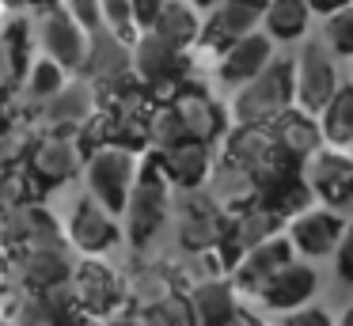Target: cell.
Wrapping results in <instances>:
<instances>
[{
    "instance_id": "1",
    "label": "cell",
    "mask_w": 353,
    "mask_h": 326,
    "mask_svg": "<svg viewBox=\"0 0 353 326\" xmlns=\"http://www.w3.org/2000/svg\"><path fill=\"white\" fill-rule=\"evenodd\" d=\"M171 220V182L163 174L156 152H148L141 159V174L133 182L130 197L122 209V235L130 239L133 250H145L156 235L163 232V224Z\"/></svg>"
},
{
    "instance_id": "2",
    "label": "cell",
    "mask_w": 353,
    "mask_h": 326,
    "mask_svg": "<svg viewBox=\"0 0 353 326\" xmlns=\"http://www.w3.org/2000/svg\"><path fill=\"white\" fill-rule=\"evenodd\" d=\"M296 103V88H292V61L274 57L259 76L236 88L232 99V121L236 125H270L281 110Z\"/></svg>"
},
{
    "instance_id": "3",
    "label": "cell",
    "mask_w": 353,
    "mask_h": 326,
    "mask_svg": "<svg viewBox=\"0 0 353 326\" xmlns=\"http://www.w3.org/2000/svg\"><path fill=\"white\" fill-rule=\"evenodd\" d=\"M84 156L77 133H65V129H34V141L27 148L23 171L31 179V186L39 190V197H46L50 190L72 182L84 171Z\"/></svg>"
},
{
    "instance_id": "4",
    "label": "cell",
    "mask_w": 353,
    "mask_h": 326,
    "mask_svg": "<svg viewBox=\"0 0 353 326\" xmlns=\"http://www.w3.org/2000/svg\"><path fill=\"white\" fill-rule=\"evenodd\" d=\"M130 53H133V80L152 99H171L190 76V50L163 42L156 30H141Z\"/></svg>"
},
{
    "instance_id": "5",
    "label": "cell",
    "mask_w": 353,
    "mask_h": 326,
    "mask_svg": "<svg viewBox=\"0 0 353 326\" xmlns=\"http://www.w3.org/2000/svg\"><path fill=\"white\" fill-rule=\"evenodd\" d=\"M84 174H88V194H95L110 212L122 216L125 197L141 174V152L118 141H103L84 156Z\"/></svg>"
},
{
    "instance_id": "6",
    "label": "cell",
    "mask_w": 353,
    "mask_h": 326,
    "mask_svg": "<svg viewBox=\"0 0 353 326\" xmlns=\"http://www.w3.org/2000/svg\"><path fill=\"white\" fill-rule=\"evenodd\" d=\"M171 220H175L179 247L190 254V250H216V243L224 235V224H228V212L201 186H194V190L171 194Z\"/></svg>"
},
{
    "instance_id": "7",
    "label": "cell",
    "mask_w": 353,
    "mask_h": 326,
    "mask_svg": "<svg viewBox=\"0 0 353 326\" xmlns=\"http://www.w3.org/2000/svg\"><path fill=\"white\" fill-rule=\"evenodd\" d=\"M80 76L92 80L99 106H110L133 83V53H130V45H125L118 34H110L107 27L95 30L92 42H88V57H84V72Z\"/></svg>"
},
{
    "instance_id": "8",
    "label": "cell",
    "mask_w": 353,
    "mask_h": 326,
    "mask_svg": "<svg viewBox=\"0 0 353 326\" xmlns=\"http://www.w3.org/2000/svg\"><path fill=\"white\" fill-rule=\"evenodd\" d=\"M292 88H296V106L319 114L338 91V65L334 53L323 38H307L292 61Z\"/></svg>"
},
{
    "instance_id": "9",
    "label": "cell",
    "mask_w": 353,
    "mask_h": 326,
    "mask_svg": "<svg viewBox=\"0 0 353 326\" xmlns=\"http://www.w3.org/2000/svg\"><path fill=\"white\" fill-rule=\"evenodd\" d=\"M34 42H42V53L54 57L61 68H69L72 76L84 72V57H88V34L77 23V15L65 4H46L39 8V30H34Z\"/></svg>"
},
{
    "instance_id": "10",
    "label": "cell",
    "mask_w": 353,
    "mask_h": 326,
    "mask_svg": "<svg viewBox=\"0 0 353 326\" xmlns=\"http://www.w3.org/2000/svg\"><path fill=\"white\" fill-rule=\"evenodd\" d=\"M65 239L80 254H107L122 243V220L95 194H80V201L72 205L69 220H65Z\"/></svg>"
},
{
    "instance_id": "11",
    "label": "cell",
    "mask_w": 353,
    "mask_h": 326,
    "mask_svg": "<svg viewBox=\"0 0 353 326\" xmlns=\"http://www.w3.org/2000/svg\"><path fill=\"white\" fill-rule=\"evenodd\" d=\"M69 285H72L77 303L88 318H103V315H110V311L125 307V281L118 277L107 262H99V254L77 258Z\"/></svg>"
},
{
    "instance_id": "12",
    "label": "cell",
    "mask_w": 353,
    "mask_h": 326,
    "mask_svg": "<svg viewBox=\"0 0 353 326\" xmlns=\"http://www.w3.org/2000/svg\"><path fill=\"white\" fill-rule=\"evenodd\" d=\"M221 156L243 163L259 182H266L270 174H277V171H289V167H304V163L289 159L281 148H277L270 125H232L228 133H224V152Z\"/></svg>"
},
{
    "instance_id": "13",
    "label": "cell",
    "mask_w": 353,
    "mask_h": 326,
    "mask_svg": "<svg viewBox=\"0 0 353 326\" xmlns=\"http://www.w3.org/2000/svg\"><path fill=\"white\" fill-rule=\"evenodd\" d=\"M285 227V220L277 216V212H270L266 205H247V209H239V212H232L228 216V224H224V235H221V243H216V250L213 254L221 258V265H224V273L236 265V258L239 254H247L251 247H259L262 239H270V235H277Z\"/></svg>"
},
{
    "instance_id": "14",
    "label": "cell",
    "mask_w": 353,
    "mask_h": 326,
    "mask_svg": "<svg viewBox=\"0 0 353 326\" xmlns=\"http://www.w3.org/2000/svg\"><path fill=\"white\" fill-rule=\"evenodd\" d=\"M266 4L270 0H221V4L209 12V19L201 23L198 45L209 53H221L224 45H232L236 38L259 30L262 15H266Z\"/></svg>"
},
{
    "instance_id": "15",
    "label": "cell",
    "mask_w": 353,
    "mask_h": 326,
    "mask_svg": "<svg viewBox=\"0 0 353 326\" xmlns=\"http://www.w3.org/2000/svg\"><path fill=\"white\" fill-rule=\"evenodd\" d=\"M342 212L334 205H323V209H300L296 216L285 220V235H289L292 250L304 258H323V254H334L338 239H342Z\"/></svg>"
},
{
    "instance_id": "16",
    "label": "cell",
    "mask_w": 353,
    "mask_h": 326,
    "mask_svg": "<svg viewBox=\"0 0 353 326\" xmlns=\"http://www.w3.org/2000/svg\"><path fill=\"white\" fill-rule=\"evenodd\" d=\"M99 110V99H95V88L88 76H69L65 88L57 95H50L46 103L39 106V118H34V129H65V133H77L92 114Z\"/></svg>"
},
{
    "instance_id": "17",
    "label": "cell",
    "mask_w": 353,
    "mask_h": 326,
    "mask_svg": "<svg viewBox=\"0 0 353 326\" xmlns=\"http://www.w3.org/2000/svg\"><path fill=\"white\" fill-rule=\"evenodd\" d=\"M12 258V277H16L19 288L27 292H42V288L57 285V281H69L72 277V247L69 243H54V247H27L16 250Z\"/></svg>"
},
{
    "instance_id": "18",
    "label": "cell",
    "mask_w": 353,
    "mask_h": 326,
    "mask_svg": "<svg viewBox=\"0 0 353 326\" xmlns=\"http://www.w3.org/2000/svg\"><path fill=\"white\" fill-rule=\"evenodd\" d=\"M304 179L312 186V194L323 197L327 205H334V209L353 201V156H350V148L323 144L304 163Z\"/></svg>"
},
{
    "instance_id": "19",
    "label": "cell",
    "mask_w": 353,
    "mask_h": 326,
    "mask_svg": "<svg viewBox=\"0 0 353 326\" xmlns=\"http://www.w3.org/2000/svg\"><path fill=\"white\" fill-rule=\"evenodd\" d=\"M292 254H296V250H292V243H289V235H285V232L270 235V239H262L259 247H251L247 254H239L236 265L228 269L236 292L259 296L262 288H266V281L274 277L285 262H292Z\"/></svg>"
},
{
    "instance_id": "20",
    "label": "cell",
    "mask_w": 353,
    "mask_h": 326,
    "mask_svg": "<svg viewBox=\"0 0 353 326\" xmlns=\"http://www.w3.org/2000/svg\"><path fill=\"white\" fill-rule=\"evenodd\" d=\"M171 106H175L186 136H198V141L216 144L224 133H228V114H224V106L216 103L205 88H198V83L186 80L183 88L171 95Z\"/></svg>"
},
{
    "instance_id": "21",
    "label": "cell",
    "mask_w": 353,
    "mask_h": 326,
    "mask_svg": "<svg viewBox=\"0 0 353 326\" xmlns=\"http://www.w3.org/2000/svg\"><path fill=\"white\" fill-rule=\"evenodd\" d=\"M270 61H274V38L259 27V30L236 38L232 45H224V50L216 53V80H221L224 88H239V83H247L251 76H259Z\"/></svg>"
},
{
    "instance_id": "22",
    "label": "cell",
    "mask_w": 353,
    "mask_h": 326,
    "mask_svg": "<svg viewBox=\"0 0 353 326\" xmlns=\"http://www.w3.org/2000/svg\"><path fill=\"white\" fill-rule=\"evenodd\" d=\"M163 174L175 190H194V186H205L209 171H213V144L198 141V136H183V141L168 144V148L156 152Z\"/></svg>"
},
{
    "instance_id": "23",
    "label": "cell",
    "mask_w": 353,
    "mask_h": 326,
    "mask_svg": "<svg viewBox=\"0 0 353 326\" xmlns=\"http://www.w3.org/2000/svg\"><path fill=\"white\" fill-rule=\"evenodd\" d=\"M270 133H274L277 148H281L289 159H296V163H307V159L323 148L319 114L304 110V106H296V103L270 121Z\"/></svg>"
},
{
    "instance_id": "24",
    "label": "cell",
    "mask_w": 353,
    "mask_h": 326,
    "mask_svg": "<svg viewBox=\"0 0 353 326\" xmlns=\"http://www.w3.org/2000/svg\"><path fill=\"white\" fill-rule=\"evenodd\" d=\"M259 190H262V182L254 179L243 163H236V159H228V156L213 159V171H209V179H205V194L213 197L228 216L259 201Z\"/></svg>"
},
{
    "instance_id": "25",
    "label": "cell",
    "mask_w": 353,
    "mask_h": 326,
    "mask_svg": "<svg viewBox=\"0 0 353 326\" xmlns=\"http://www.w3.org/2000/svg\"><path fill=\"white\" fill-rule=\"evenodd\" d=\"M186 300H190V315L194 326H224L232 318L236 303V285L224 273H213V277H201L186 288Z\"/></svg>"
},
{
    "instance_id": "26",
    "label": "cell",
    "mask_w": 353,
    "mask_h": 326,
    "mask_svg": "<svg viewBox=\"0 0 353 326\" xmlns=\"http://www.w3.org/2000/svg\"><path fill=\"white\" fill-rule=\"evenodd\" d=\"M315 285H319V277H315L312 265L292 258V262H285L281 269L266 281V288L259 292V300L266 303V307H274V311H292V307H300V303L312 300Z\"/></svg>"
},
{
    "instance_id": "27",
    "label": "cell",
    "mask_w": 353,
    "mask_h": 326,
    "mask_svg": "<svg viewBox=\"0 0 353 326\" xmlns=\"http://www.w3.org/2000/svg\"><path fill=\"white\" fill-rule=\"evenodd\" d=\"M312 186H307L304 179V167H289V171H277L270 174L266 182H262L259 190V205H266L270 212H277L281 220L296 216L300 209H307L312 205Z\"/></svg>"
},
{
    "instance_id": "28",
    "label": "cell",
    "mask_w": 353,
    "mask_h": 326,
    "mask_svg": "<svg viewBox=\"0 0 353 326\" xmlns=\"http://www.w3.org/2000/svg\"><path fill=\"white\" fill-rule=\"evenodd\" d=\"M201 8L194 0H163L156 19L148 23V30L163 38V42L179 45V50H194L201 38Z\"/></svg>"
},
{
    "instance_id": "29",
    "label": "cell",
    "mask_w": 353,
    "mask_h": 326,
    "mask_svg": "<svg viewBox=\"0 0 353 326\" xmlns=\"http://www.w3.org/2000/svg\"><path fill=\"white\" fill-rule=\"evenodd\" d=\"M175 288L179 285H175V277H171L168 265L141 262V265H133V273L125 277V307H133V311L156 307V303H163Z\"/></svg>"
},
{
    "instance_id": "30",
    "label": "cell",
    "mask_w": 353,
    "mask_h": 326,
    "mask_svg": "<svg viewBox=\"0 0 353 326\" xmlns=\"http://www.w3.org/2000/svg\"><path fill=\"white\" fill-rule=\"evenodd\" d=\"M312 23V4L307 0H270L266 15H262V30L274 42H296L307 34Z\"/></svg>"
},
{
    "instance_id": "31",
    "label": "cell",
    "mask_w": 353,
    "mask_h": 326,
    "mask_svg": "<svg viewBox=\"0 0 353 326\" xmlns=\"http://www.w3.org/2000/svg\"><path fill=\"white\" fill-rule=\"evenodd\" d=\"M323 144L334 148H353V83H338L330 103L319 110Z\"/></svg>"
},
{
    "instance_id": "32",
    "label": "cell",
    "mask_w": 353,
    "mask_h": 326,
    "mask_svg": "<svg viewBox=\"0 0 353 326\" xmlns=\"http://www.w3.org/2000/svg\"><path fill=\"white\" fill-rule=\"evenodd\" d=\"M183 136H186V129L179 121L175 106H171V99H156L148 106V152H160L168 144L183 141Z\"/></svg>"
},
{
    "instance_id": "33",
    "label": "cell",
    "mask_w": 353,
    "mask_h": 326,
    "mask_svg": "<svg viewBox=\"0 0 353 326\" xmlns=\"http://www.w3.org/2000/svg\"><path fill=\"white\" fill-rule=\"evenodd\" d=\"M31 141H34V125H27V121H19V118L4 121V125H0V171L23 163Z\"/></svg>"
},
{
    "instance_id": "34",
    "label": "cell",
    "mask_w": 353,
    "mask_h": 326,
    "mask_svg": "<svg viewBox=\"0 0 353 326\" xmlns=\"http://www.w3.org/2000/svg\"><path fill=\"white\" fill-rule=\"evenodd\" d=\"M99 12H103V27L110 30V34H118L125 45L137 42V34L145 27H141L137 19V8H133V0H99Z\"/></svg>"
},
{
    "instance_id": "35",
    "label": "cell",
    "mask_w": 353,
    "mask_h": 326,
    "mask_svg": "<svg viewBox=\"0 0 353 326\" xmlns=\"http://www.w3.org/2000/svg\"><path fill=\"white\" fill-rule=\"evenodd\" d=\"M319 38L330 45L334 57H353V4H342L334 12H327Z\"/></svg>"
},
{
    "instance_id": "36",
    "label": "cell",
    "mask_w": 353,
    "mask_h": 326,
    "mask_svg": "<svg viewBox=\"0 0 353 326\" xmlns=\"http://www.w3.org/2000/svg\"><path fill=\"white\" fill-rule=\"evenodd\" d=\"M4 326H57V318H54V311L46 307L42 292H27V288H19L16 311H12V318Z\"/></svg>"
},
{
    "instance_id": "37",
    "label": "cell",
    "mask_w": 353,
    "mask_h": 326,
    "mask_svg": "<svg viewBox=\"0 0 353 326\" xmlns=\"http://www.w3.org/2000/svg\"><path fill=\"white\" fill-rule=\"evenodd\" d=\"M334 265H338V277L345 285H353V220H345V227H342V239L334 247Z\"/></svg>"
},
{
    "instance_id": "38",
    "label": "cell",
    "mask_w": 353,
    "mask_h": 326,
    "mask_svg": "<svg viewBox=\"0 0 353 326\" xmlns=\"http://www.w3.org/2000/svg\"><path fill=\"white\" fill-rule=\"evenodd\" d=\"M61 4L69 8L72 15H77V23L88 30V34L103 30V12H99V0H61Z\"/></svg>"
},
{
    "instance_id": "39",
    "label": "cell",
    "mask_w": 353,
    "mask_h": 326,
    "mask_svg": "<svg viewBox=\"0 0 353 326\" xmlns=\"http://www.w3.org/2000/svg\"><path fill=\"white\" fill-rule=\"evenodd\" d=\"M281 326H334V318H330L323 307H307V303H300V307H292L289 315H285Z\"/></svg>"
},
{
    "instance_id": "40",
    "label": "cell",
    "mask_w": 353,
    "mask_h": 326,
    "mask_svg": "<svg viewBox=\"0 0 353 326\" xmlns=\"http://www.w3.org/2000/svg\"><path fill=\"white\" fill-rule=\"evenodd\" d=\"M224 326H262V318L251 315L247 307H236V311H232V318H228Z\"/></svg>"
},
{
    "instance_id": "41",
    "label": "cell",
    "mask_w": 353,
    "mask_h": 326,
    "mask_svg": "<svg viewBox=\"0 0 353 326\" xmlns=\"http://www.w3.org/2000/svg\"><path fill=\"white\" fill-rule=\"evenodd\" d=\"M16 285V277H12V258L8 250H0V288H12Z\"/></svg>"
},
{
    "instance_id": "42",
    "label": "cell",
    "mask_w": 353,
    "mask_h": 326,
    "mask_svg": "<svg viewBox=\"0 0 353 326\" xmlns=\"http://www.w3.org/2000/svg\"><path fill=\"white\" fill-rule=\"evenodd\" d=\"M307 4H312V12H334V8H342V4H353V0H307Z\"/></svg>"
},
{
    "instance_id": "43",
    "label": "cell",
    "mask_w": 353,
    "mask_h": 326,
    "mask_svg": "<svg viewBox=\"0 0 353 326\" xmlns=\"http://www.w3.org/2000/svg\"><path fill=\"white\" fill-rule=\"evenodd\" d=\"M338 326H353V303H350V307H345V315L338 318Z\"/></svg>"
},
{
    "instance_id": "44",
    "label": "cell",
    "mask_w": 353,
    "mask_h": 326,
    "mask_svg": "<svg viewBox=\"0 0 353 326\" xmlns=\"http://www.w3.org/2000/svg\"><path fill=\"white\" fill-rule=\"evenodd\" d=\"M8 118H12V114H8V99H0V125H4Z\"/></svg>"
},
{
    "instance_id": "45",
    "label": "cell",
    "mask_w": 353,
    "mask_h": 326,
    "mask_svg": "<svg viewBox=\"0 0 353 326\" xmlns=\"http://www.w3.org/2000/svg\"><path fill=\"white\" fill-rule=\"evenodd\" d=\"M194 4H198V8H209V4H213V0H194Z\"/></svg>"
},
{
    "instance_id": "46",
    "label": "cell",
    "mask_w": 353,
    "mask_h": 326,
    "mask_svg": "<svg viewBox=\"0 0 353 326\" xmlns=\"http://www.w3.org/2000/svg\"><path fill=\"white\" fill-rule=\"evenodd\" d=\"M350 61H353V57H350Z\"/></svg>"
}]
</instances>
